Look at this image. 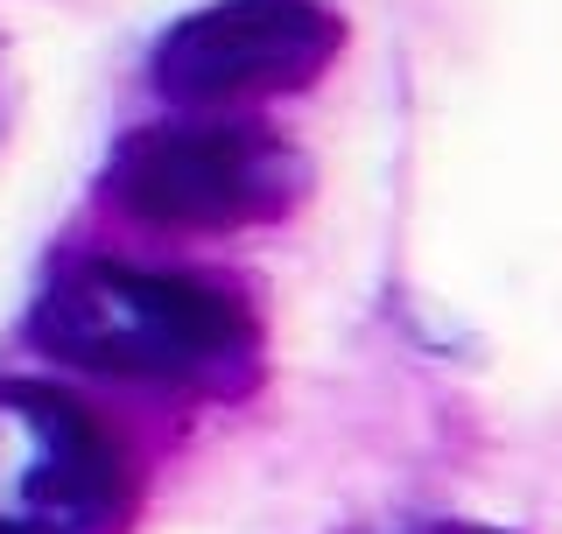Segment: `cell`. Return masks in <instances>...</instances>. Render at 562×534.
<instances>
[{"label": "cell", "mask_w": 562, "mask_h": 534, "mask_svg": "<svg viewBox=\"0 0 562 534\" xmlns=\"http://www.w3.org/2000/svg\"><path fill=\"white\" fill-rule=\"evenodd\" d=\"M29 345L57 366L134 387L239 394L260 372V310L218 275L70 260L29 310Z\"/></svg>", "instance_id": "obj_1"}, {"label": "cell", "mask_w": 562, "mask_h": 534, "mask_svg": "<svg viewBox=\"0 0 562 534\" xmlns=\"http://www.w3.org/2000/svg\"><path fill=\"white\" fill-rule=\"evenodd\" d=\"M105 198L148 233H246L310 198V155L268 120L183 113L120 141Z\"/></svg>", "instance_id": "obj_2"}, {"label": "cell", "mask_w": 562, "mask_h": 534, "mask_svg": "<svg viewBox=\"0 0 562 534\" xmlns=\"http://www.w3.org/2000/svg\"><path fill=\"white\" fill-rule=\"evenodd\" d=\"M345 49L330 0H211L155 43V92L176 113H246L310 92Z\"/></svg>", "instance_id": "obj_3"}, {"label": "cell", "mask_w": 562, "mask_h": 534, "mask_svg": "<svg viewBox=\"0 0 562 534\" xmlns=\"http://www.w3.org/2000/svg\"><path fill=\"white\" fill-rule=\"evenodd\" d=\"M134 471L120 436L49 380H0V534H120Z\"/></svg>", "instance_id": "obj_4"}, {"label": "cell", "mask_w": 562, "mask_h": 534, "mask_svg": "<svg viewBox=\"0 0 562 534\" xmlns=\"http://www.w3.org/2000/svg\"><path fill=\"white\" fill-rule=\"evenodd\" d=\"M408 534H506V527H479V521H422Z\"/></svg>", "instance_id": "obj_5"}]
</instances>
